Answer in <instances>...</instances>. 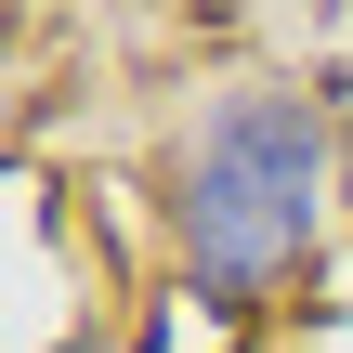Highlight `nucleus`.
<instances>
[{"instance_id": "1", "label": "nucleus", "mask_w": 353, "mask_h": 353, "mask_svg": "<svg viewBox=\"0 0 353 353\" xmlns=\"http://www.w3.org/2000/svg\"><path fill=\"white\" fill-rule=\"evenodd\" d=\"M341 131H327V92L301 79H210L157 157V236L183 262L196 301L223 314H262L314 275L327 249V210H341Z\"/></svg>"}, {"instance_id": "2", "label": "nucleus", "mask_w": 353, "mask_h": 353, "mask_svg": "<svg viewBox=\"0 0 353 353\" xmlns=\"http://www.w3.org/2000/svg\"><path fill=\"white\" fill-rule=\"evenodd\" d=\"M341 196H353V157H341Z\"/></svg>"}]
</instances>
